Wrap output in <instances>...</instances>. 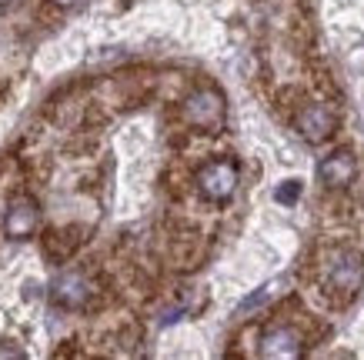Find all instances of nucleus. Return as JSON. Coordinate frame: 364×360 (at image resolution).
Instances as JSON below:
<instances>
[{"label":"nucleus","mask_w":364,"mask_h":360,"mask_svg":"<svg viewBox=\"0 0 364 360\" xmlns=\"http://www.w3.org/2000/svg\"><path fill=\"white\" fill-rule=\"evenodd\" d=\"M324 284L331 287L334 294L354 297L364 287V257L358 251H348V247L331 251L324 261Z\"/></svg>","instance_id":"f257e3e1"},{"label":"nucleus","mask_w":364,"mask_h":360,"mask_svg":"<svg viewBox=\"0 0 364 360\" xmlns=\"http://www.w3.org/2000/svg\"><path fill=\"white\" fill-rule=\"evenodd\" d=\"M237 164L234 160H210L198 170V190L208 197L210 204H224L231 200L237 190Z\"/></svg>","instance_id":"f03ea898"},{"label":"nucleus","mask_w":364,"mask_h":360,"mask_svg":"<svg viewBox=\"0 0 364 360\" xmlns=\"http://www.w3.org/2000/svg\"><path fill=\"white\" fill-rule=\"evenodd\" d=\"M184 117H188L191 127H200V131H218L224 124V97L218 90L200 87L194 90L188 100H184Z\"/></svg>","instance_id":"7ed1b4c3"},{"label":"nucleus","mask_w":364,"mask_h":360,"mask_svg":"<svg viewBox=\"0 0 364 360\" xmlns=\"http://www.w3.org/2000/svg\"><path fill=\"white\" fill-rule=\"evenodd\" d=\"M37 220H41V210L33 204L31 197H21V200H14L7 214H4V234L11 240H27L37 230Z\"/></svg>","instance_id":"20e7f679"},{"label":"nucleus","mask_w":364,"mask_h":360,"mask_svg":"<svg viewBox=\"0 0 364 360\" xmlns=\"http://www.w3.org/2000/svg\"><path fill=\"white\" fill-rule=\"evenodd\" d=\"M90 294H94V287L84 273H60L54 284V304L64 307V310H80V307H87Z\"/></svg>","instance_id":"39448f33"},{"label":"nucleus","mask_w":364,"mask_h":360,"mask_svg":"<svg viewBox=\"0 0 364 360\" xmlns=\"http://www.w3.org/2000/svg\"><path fill=\"white\" fill-rule=\"evenodd\" d=\"M298 133L311 143L328 141L334 133V114L324 104H308V107L298 114Z\"/></svg>","instance_id":"423d86ee"},{"label":"nucleus","mask_w":364,"mask_h":360,"mask_svg":"<svg viewBox=\"0 0 364 360\" xmlns=\"http://www.w3.org/2000/svg\"><path fill=\"white\" fill-rule=\"evenodd\" d=\"M354 174H358V160H354L351 151H334L318 167L321 184H328V187H348L354 180Z\"/></svg>","instance_id":"0eeeda50"},{"label":"nucleus","mask_w":364,"mask_h":360,"mask_svg":"<svg viewBox=\"0 0 364 360\" xmlns=\"http://www.w3.org/2000/svg\"><path fill=\"white\" fill-rule=\"evenodd\" d=\"M261 357H301V337L291 327H271L261 337Z\"/></svg>","instance_id":"6e6552de"},{"label":"nucleus","mask_w":364,"mask_h":360,"mask_svg":"<svg viewBox=\"0 0 364 360\" xmlns=\"http://www.w3.org/2000/svg\"><path fill=\"white\" fill-rule=\"evenodd\" d=\"M301 180H284V184L274 190V200L277 204H284V207H291V204H298V197H301Z\"/></svg>","instance_id":"1a4fd4ad"},{"label":"nucleus","mask_w":364,"mask_h":360,"mask_svg":"<svg viewBox=\"0 0 364 360\" xmlns=\"http://www.w3.org/2000/svg\"><path fill=\"white\" fill-rule=\"evenodd\" d=\"M277 287H281V284H267V287H261V290H257L254 297H247V300L241 304V314H244V310H254V307H261L264 300H271V297L277 294Z\"/></svg>","instance_id":"9d476101"},{"label":"nucleus","mask_w":364,"mask_h":360,"mask_svg":"<svg viewBox=\"0 0 364 360\" xmlns=\"http://www.w3.org/2000/svg\"><path fill=\"white\" fill-rule=\"evenodd\" d=\"M57 7H70V4H74V0H54Z\"/></svg>","instance_id":"9b49d317"}]
</instances>
